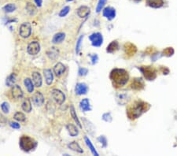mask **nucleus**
<instances>
[{
	"instance_id": "3",
	"label": "nucleus",
	"mask_w": 177,
	"mask_h": 156,
	"mask_svg": "<svg viewBox=\"0 0 177 156\" xmlns=\"http://www.w3.org/2000/svg\"><path fill=\"white\" fill-rule=\"evenodd\" d=\"M144 103H141L139 102L135 103L128 110V115L132 118H137L138 117L140 116L144 112L145 109L143 108Z\"/></svg>"
},
{
	"instance_id": "25",
	"label": "nucleus",
	"mask_w": 177,
	"mask_h": 156,
	"mask_svg": "<svg viewBox=\"0 0 177 156\" xmlns=\"http://www.w3.org/2000/svg\"><path fill=\"white\" fill-rule=\"evenodd\" d=\"M25 9H26L27 12H28L30 15H35L36 13H37L36 7L33 4L31 3V2L27 3L26 7H25Z\"/></svg>"
},
{
	"instance_id": "24",
	"label": "nucleus",
	"mask_w": 177,
	"mask_h": 156,
	"mask_svg": "<svg viewBox=\"0 0 177 156\" xmlns=\"http://www.w3.org/2000/svg\"><path fill=\"white\" fill-rule=\"evenodd\" d=\"M24 84H25V88H26V89L28 90V92L32 93V91H34V84L32 83L31 79H29V78H26V79H25Z\"/></svg>"
},
{
	"instance_id": "35",
	"label": "nucleus",
	"mask_w": 177,
	"mask_h": 156,
	"mask_svg": "<svg viewBox=\"0 0 177 156\" xmlns=\"http://www.w3.org/2000/svg\"><path fill=\"white\" fill-rule=\"evenodd\" d=\"M103 119L106 122H111L112 121V117H111L110 113H106L103 115Z\"/></svg>"
},
{
	"instance_id": "36",
	"label": "nucleus",
	"mask_w": 177,
	"mask_h": 156,
	"mask_svg": "<svg viewBox=\"0 0 177 156\" xmlns=\"http://www.w3.org/2000/svg\"><path fill=\"white\" fill-rule=\"evenodd\" d=\"M88 70H87V69L85 68H79V72H78V73H79V76H86L87 74H88Z\"/></svg>"
},
{
	"instance_id": "5",
	"label": "nucleus",
	"mask_w": 177,
	"mask_h": 156,
	"mask_svg": "<svg viewBox=\"0 0 177 156\" xmlns=\"http://www.w3.org/2000/svg\"><path fill=\"white\" fill-rule=\"evenodd\" d=\"M89 40H91V44L94 46H100L103 43V37L100 32H94L89 37Z\"/></svg>"
},
{
	"instance_id": "18",
	"label": "nucleus",
	"mask_w": 177,
	"mask_h": 156,
	"mask_svg": "<svg viewBox=\"0 0 177 156\" xmlns=\"http://www.w3.org/2000/svg\"><path fill=\"white\" fill-rule=\"evenodd\" d=\"M65 34L63 33V32H58V33L55 34L53 37V40H52V43H61L63 40H65Z\"/></svg>"
},
{
	"instance_id": "34",
	"label": "nucleus",
	"mask_w": 177,
	"mask_h": 156,
	"mask_svg": "<svg viewBox=\"0 0 177 156\" xmlns=\"http://www.w3.org/2000/svg\"><path fill=\"white\" fill-rule=\"evenodd\" d=\"M83 39H84V35H82L81 37L78 39L77 43H76V54L79 53V50H80V46H81L82 40H83Z\"/></svg>"
},
{
	"instance_id": "22",
	"label": "nucleus",
	"mask_w": 177,
	"mask_h": 156,
	"mask_svg": "<svg viewBox=\"0 0 177 156\" xmlns=\"http://www.w3.org/2000/svg\"><path fill=\"white\" fill-rule=\"evenodd\" d=\"M66 128L71 136H76L78 135V133H79V131H78V129L74 124H68L66 125Z\"/></svg>"
},
{
	"instance_id": "10",
	"label": "nucleus",
	"mask_w": 177,
	"mask_h": 156,
	"mask_svg": "<svg viewBox=\"0 0 177 156\" xmlns=\"http://www.w3.org/2000/svg\"><path fill=\"white\" fill-rule=\"evenodd\" d=\"M11 95L13 99L19 100L23 96V91L19 85H13L11 89Z\"/></svg>"
},
{
	"instance_id": "32",
	"label": "nucleus",
	"mask_w": 177,
	"mask_h": 156,
	"mask_svg": "<svg viewBox=\"0 0 177 156\" xmlns=\"http://www.w3.org/2000/svg\"><path fill=\"white\" fill-rule=\"evenodd\" d=\"M1 108H2V110L3 111V113L8 114L10 112V104L7 102L2 103L1 104Z\"/></svg>"
},
{
	"instance_id": "17",
	"label": "nucleus",
	"mask_w": 177,
	"mask_h": 156,
	"mask_svg": "<svg viewBox=\"0 0 177 156\" xmlns=\"http://www.w3.org/2000/svg\"><path fill=\"white\" fill-rule=\"evenodd\" d=\"M146 3L149 7L154 8L161 7L164 4V0H146Z\"/></svg>"
},
{
	"instance_id": "30",
	"label": "nucleus",
	"mask_w": 177,
	"mask_h": 156,
	"mask_svg": "<svg viewBox=\"0 0 177 156\" xmlns=\"http://www.w3.org/2000/svg\"><path fill=\"white\" fill-rule=\"evenodd\" d=\"M13 118L17 121H25V119H26L25 115L22 112H17L13 116Z\"/></svg>"
},
{
	"instance_id": "9",
	"label": "nucleus",
	"mask_w": 177,
	"mask_h": 156,
	"mask_svg": "<svg viewBox=\"0 0 177 156\" xmlns=\"http://www.w3.org/2000/svg\"><path fill=\"white\" fill-rule=\"evenodd\" d=\"M75 91H76V94L78 95H86L88 91V87L84 83H78L76 84Z\"/></svg>"
},
{
	"instance_id": "13",
	"label": "nucleus",
	"mask_w": 177,
	"mask_h": 156,
	"mask_svg": "<svg viewBox=\"0 0 177 156\" xmlns=\"http://www.w3.org/2000/svg\"><path fill=\"white\" fill-rule=\"evenodd\" d=\"M65 66L63 65L61 62H58L55 65V66L54 67V73H55L58 77L61 76V75H63V73H65Z\"/></svg>"
},
{
	"instance_id": "40",
	"label": "nucleus",
	"mask_w": 177,
	"mask_h": 156,
	"mask_svg": "<svg viewBox=\"0 0 177 156\" xmlns=\"http://www.w3.org/2000/svg\"><path fill=\"white\" fill-rule=\"evenodd\" d=\"M35 3L36 4V6L38 7H42V3H43V0H34Z\"/></svg>"
},
{
	"instance_id": "11",
	"label": "nucleus",
	"mask_w": 177,
	"mask_h": 156,
	"mask_svg": "<svg viewBox=\"0 0 177 156\" xmlns=\"http://www.w3.org/2000/svg\"><path fill=\"white\" fill-rule=\"evenodd\" d=\"M32 100L36 106H40L41 105H43V102H44V97L40 91H36L32 96Z\"/></svg>"
},
{
	"instance_id": "23",
	"label": "nucleus",
	"mask_w": 177,
	"mask_h": 156,
	"mask_svg": "<svg viewBox=\"0 0 177 156\" xmlns=\"http://www.w3.org/2000/svg\"><path fill=\"white\" fill-rule=\"evenodd\" d=\"M68 148H69V149H71L72 151H76V152H78V153H83L84 152V151L81 149V148L79 147V144H78V143H76V142H75V141L69 144Z\"/></svg>"
},
{
	"instance_id": "21",
	"label": "nucleus",
	"mask_w": 177,
	"mask_h": 156,
	"mask_svg": "<svg viewBox=\"0 0 177 156\" xmlns=\"http://www.w3.org/2000/svg\"><path fill=\"white\" fill-rule=\"evenodd\" d=\"M22 107L24 111L27 112V113H29L30 111L31 110V101L28 98H26L25 100L23 101L22 105Z\"/></svg>"
},
{
	"instance_id": "14",
	"label": "nucleus",
	"mask_w": 177,
	"mask_h": 156,
	"mask_svg": "<svg viewBox=\"0 0 177 156\" xmlns=\"http://www.w3.org/2000/svg\"><path fill=\"white\" fill-rule=\"evenodd\" d=\"M31 77H32V81H33L34 85L37 88H40L42 85V76L40 73L38 72H34L31 74Z\"/></svg>"
},
{
	"instance_id": "2",
	"label": "nucleus",
	"mask_w": 177,
	"mask_h": 156,
	"mask_svg": "<svg viewBox=\"0 0 177 156\" xmlns=\"http://www.w3.org/2000/svg\"><path fill=\"white\" fill-rule=\"evenodd\" d=\"M20 144L21 148L24 151H28L33 150L34 148L36 147V142L32 138H31L28 136H22L20 139Z\"/></svg>"
},
{
	"instance_id": "39",
	"label": "nucleus",
	"mask_w": 177,
	"mask_h": 156,
	"mask_svg": "<svg viewBox=\"0 0 177 156\" xmlns=\"http://www.w3.org/2000/svg\"><path fill=\"white\" fill-rule=\"evenodd\" d=\"M10 126L13 129H18L21 128V125L17 122H10Z\"/></svg>"
},
{
	"instance_id": "1",
	"label": "nucleus",
	"mask_w": 177,
	"mask_h": 156,
	"mask_svg": "<svg viewBox=\"0 0 177 156\" xmlns=\"http://www.w3.org/2000/svg\"><path fill=\"white\" fill-rule=\"evenodd\" d=\"M112 80L114 81L118 86H123L125 85L128 80V74L127 72L124 70H120V69H115L112 71L110 75Z\"/></svg>"
},
{
	"instance_id": "33",
	"label": "nucleus",
	"mask_w": 177,
	"mask_h": 156,
	"mask_svg": "<svg viewBox=\"0 0 177 156\" xmlns=\"http://www.w3.org/2000/svg\"><path fill=\"white\" fill-rule=\"evenodd\" d=\"M69 10H70V7H64V8L62 9V10H61V11H60L59 16L61 17H65V16H66V15L69 13Z\"/></svg>"
},
{
	"instance_id": "16",
	"label": "nucleus",
	"mask_w": 177,
	"mask_h": 156,
	"mask_svg": "<svg viewBox=\"0 0 177 156\" xmlns=\"http://www.w3.org/2000/svg\"><path fill=\"white\" fill-rule=\"evenodd\" d=\"M79 107L81 109L82 111L87 112L91 110V104H90V101L88 99H84L79 103Z\"/></svg>"
},
{
	"instance_id": "42",
	"label": "nucleus",
	"mask_w": 177,
	"mask_h": 156,
	"mask_svg": "<svg viewBox=\"0 0 177 156\" xmlns=\"http://www.w3.org/2000/svg\"><path fill=\"white\" fill-rule=\"evenodd\" d=\"M135 1H137V2H139V1H141V0H135Z\"/></svg>"
},
{
	"instance_id": "28",
	"label": "nucleus",
	"mask_w": 177,
	"mask_h": 156,
	"mask_svg": "<svg viewBox=\"0 0 177 156\" xmlns=\"http://www.w3.org/2000/svg\"><path fill=\"white\" fill-rule=\"evenodd\" d=\"M2 9H3L4 12L9 13H13V11H15L16 9H17V7H16V5L13 3H9L7 4L6 6H4Z\"/></svg>"
},
{
	"instance_id": "20",
	"label": "nucleus",
	"mask_w": 177,
	"mask_h": 156,
	"mask_svg": "<svg viewBox=\"0 0 177 156\" xmlns=\"http://www.w3.org/2000/svg\"><path fill=\"white\" fill-rule=\"evenodd\" d=\"M17 81V76L14 73L10 74L6 80V85L8 87H13L14 84Z\"/></svg>"
},
{
	"instance_id": "37",
	"label": "nucleus",
	"mask_w": 177,
	"mask_h": 156,
	"mask_svg": "<svg viewBox=\"0 0 177 156\" xmlns=\"http://www.w3.org/2000/svg\"><path fill=\"white\" fill-rule=\"evenodd\" d=\"M98 141L101 142L102 144H103V147H106V144H107V140H106V138L104 136H101L100 137L98 138Z\"/></svg>"
},
{
	"instance_id": "29",
	"label": "nucleus",
	"mask_w": 177,
	"mask_h": 156,
	"mask_svg": "<svg viewBox=\"0 0 177 156\" xmlns=\"http://www.w3.org/2000/svg\"><path fill=\"white\" fill-rule=\"evenodd\" d=\"M70 112H71L72 117H73L74 121L76 122L78 126H79V128H82V125H81V124H80V122H79V119H78V117H77V115H76V111H75L74 106H71V108H70Z\"/></svg>"
},
{
	"instance_id": "38",
	"label": "nucleus",
	"mask_w": 177,
	"mask_h": 156,
	"mask_svg": "<svg viewBox=\"0 0 177 156\" xmlns=\"http://www.w3.org/2000/svg\"><path fill=\"white\" fill-rule=\"evenodd\" d=\"M90 57L91 58V61H92V64L94 65L95 63H97V61H98V55H90Z\"/></svg>"
},
{
	"instance_id": "27",
	"label": "nucleus",
	"mask_w": 177,
	"mask_h": 156,
	"mask_svg": "<svg viewBox=\"0 0 177 156\" xmlns=\"http://www.w3.org/2000/svg\"><path fill=\"white\" fill-rule=\"evenodd\" d=\"M84 139H85V142H86L87 145H88V148H89V149L91 150V152H92V154H94V155L98 156V153L97 152V151H96V150H95L94 147L93 146V144H92V143H91V140H90V139H88V138L87 137V136H85Z\"/></svg>"
},
{
	"instance_id": "41",
	"label": "nucleus",
	"mask_w": 177,
	"mask_h": 156,
	"mask_svg": "<svg viewBox=\"0 0 177 156\" xmlns=\"http://www.w3.org/2000/svg\"><path fill=\"white\" fill-rule=\"evenodd\" d=\"M72 1H73V0H67V2H72Z\"/></svg>"
},
{
	"instance_id": "8",
	"label": "nucleus",
	"mask_w": 177,
	"mask_h": 156,
	"mask_svg": "<svg viewBox=\"0 0 177 156\" xmlns=\"http://www.w3.org/2000/svg\"><path fill=\"white\" fill-rule=\"evenodd\" d=\"M103 14L106 18H107L108 20L111 21L112 19H114L116 17V10H115L113 7H108L103 10Z\"/></svg>"
},
{
	"instance_id": "6",
	"label": "nucleus",
	"mask_w": 177,
	"mask_h": 156,
	"mask_svg": "<svg viewBox=\"0 0 177 156\" xmlns=\"http://www.w3.org/2000/svg\"><path fill=\"white\" fill-rule=\"evenodd\" d=\"M52 98L58 104H62L65 100V95L61 91L58 89H53L51 91Z\"/></svg>"
},
{
	"instance_id": "15",
	"label": "nucleus",
	"mask_w": 177,
	"mask_h": 156,
	"mask_svg": "<svg viewBox=\"0 0 177 156\" xmlns=\"http://www.w3.org/2000/svg\"><path fill=\"white\" fill-rule=\"evenodd\" d=\"M43 75H44L46 83L48 85H51L54 80L53 73H52L51 70H49V69H46V70H43Z\"/></svg>"
},
{
	"instance_id": "4",
	"label": "nucleus",
	"mask_w": 177,
	"mask_h": 156,
	"mask_svg": "<svg viewBox=\"0 0 177 156\" xmlns=\"http://www.w3.org/2000/svg\"><path fill=\"white\" fill-rule=\"evenodd\" d=\"M31 32V26L28 22H25L21 25L19 28V34L22 38H28Z\"/></svg>"
},
{
	"instance_id": "31",
	"label": "nucleus",
	"mask_w": 177,
	"mask_h": 156,
	"mask_svg": "<svg viewBox=\"0 0 177 156\" xmlns=\"http://www.w3.org/2000/svg\"><path fill=\"white\" fill-rule=\"evenodd\" d=\"M106 1H107V0H98V5H97V7H96V12H97V13H99V12L102 11L103 7L106 5Z\"/></svg>"
},
{
	"instance_id": "19",
	"label": "nucleus",
	"mask_w": 177,
	"mask_h": 156,
	"mask_svg": "<svg viewBox=\"0 0 177 156\" xmlns=\"http://www.w3.org/2000/svg\"><path fill=\"white\" fill-rule=\"evenodd\" d=\"M58 54H59V51L58 49L55 46H52L47 51V56L51 59H56L58 57Z\"/></svg>"
},
{
	"instance_id": "26",
	"label": "nucleus",
	"mask_w": 177,
	"mask_h": 156,
	"mask_svg": "<svg viewBox=\"0 0 177 156\" xmlns=\"http://www.w3.org/2000/svg\"><path fill=\"white\" fill-rule=\"evenodd\" d=\"M119 47V44H118L117 41H112L109 46H107V52L109 53H113L114 51H116L117 50Z\"/></svg>"
},
{
	"instance_id": "7",
	"label": "nucleus",
	"mask_w": 177,
	"mask_h": 156,
	"mask_svg": "<svg viewBox=\"0 0 177 156\" xmlns=\"http://www.w3.org/2000/svg\"><path fill=\"white\" fill-rule=\"evenodd\" d=\"M27 51H28V53L31 55H37L40 51V45L39 43V42L31 41L28 44Z\"/></svg>"
},
{
	"instance_id": "12",
	"label": "nucleus",
	"mask_w": 177,
	"mask_h": 156,
	"mask_svg": "<svg viewBox=\"0 0 177 156\" xmlns=\"http://www.w3.org/2000/svg\"><path fill=\"white\" fill-rule=\"evenodd\" d=\"M90 13H91V10L87 6H81L77 9V15L80 18H85L90 14Z\"/></svg>"
}]
</instances>
